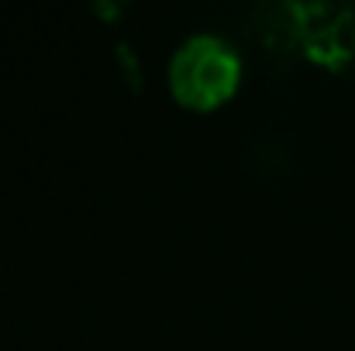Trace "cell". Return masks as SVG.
I'll return each mask as SVG.
<instances>
[{"label": "cell", "mask_w": 355, "mask_h": 351, "mask_svg": "<svg viewBox=\"0 0 355 351\" xmlns=\"http://www.w3.org/2000/svg\"><path fill=\"white\" fill-rule=\"evenodd\" d=\"M238 73L241 62L232 42L221 35H190L169 62V87L190 107H214L235 90Z\"/></svg>", "instance_id": "1"}]
</instances>
